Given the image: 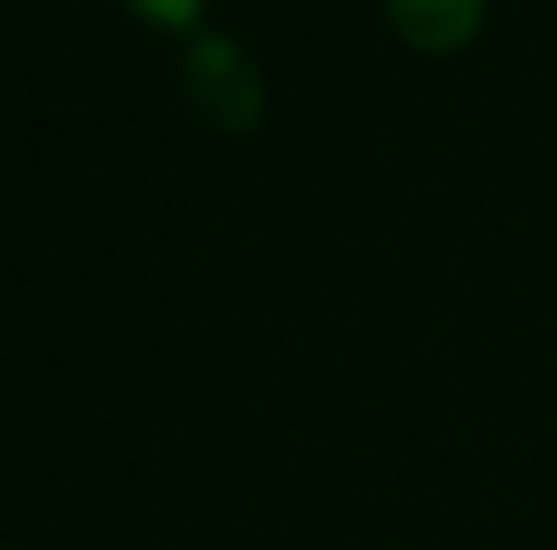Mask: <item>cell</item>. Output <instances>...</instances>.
<instances>
[{
  "mask_svg": "<svg viewBox=\"0 0 557 550\" xmlns=\"http://www.w3.org/2000/svg\"><path fill=\"white\" fill-rule=\"evenodd\" d=\"M383 13H389V33L428 59L467 52L486 26V0H383Z\"/></svg>",
  "mask_w": 557,
  "mask_h": 550,
  "instance_id": "7a4b0ae2",
  "label": "cell"
},
{
  "mask_svg": "<svg viewBox=\"0 0 557 550\" xmlns=\"http://www.w3.org/2000/svg\"><path fill=\"white\" fill-rule=\"evenodd\" d=\"M124 7L137 13L143 26H156V33H182V39H195L201 20H208V0H124Z\"/></svg>",
  "mask_w": 557,
  "mask_h": 550,
  "instance_id": "3957f363",
  "label": "cell"
},
{
  "mask_svg": "<svg viewBox=\"0 0 557 550\" xmlns=\"http://www.w3.org/2000/svg\"><path fill=\"white\" fill-rule=\"evenodd\" d=\"M182 98L221 137H253L267 117V78H260L253 52L234 33H208V26L195 39H182Z\"/></svg>",
  "mask_w": 557,
  "mask_h": 550,
  "instance_id": "6da1fadb",
  "label": "cell"
}]
</instances>
